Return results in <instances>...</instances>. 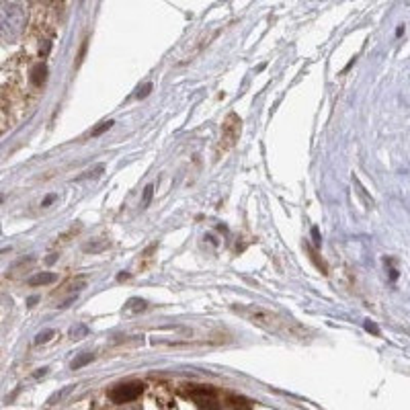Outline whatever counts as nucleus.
<instances>
[{
  "mask_svg": "<svg viewBox=\"0 0 410 410\" xmlns=\"http://www.w3.org/2000/svg\"><path fill=\"white\" fill-rule=\"evenodd\" d=\"M2 253H6V251H0V254H2Z\"/></svg>",
  "mask_w": 410,
  "mask_h": 410,
  "instance_id": "nucleus-16",
  "label": "nucleus"
},
{
  "mask_svg": "<svg viewBox=\"0 0 410 410\" xmlns=\"http://www.w3.org/2000/svg\"><path fill=\"white\" fill-rule=\"evenodd\" d=\"M232 310L242 316L244 320H248L251 324L263 328V331H269V332H277V334H285V336H297L302 338V328H299L293 320L289 318H283L271 310H265V308H258V306H253V304H246V306H232Z\"/></svg>",
  "mask_w": 410,
  "mask_h": 410,
  "instance_id": "nucleus-1",
  "label": "nucleus"
},
{
  "mask_svg": "<svg viewBox=\"0 0 410 410\" xmlns=\"http://www.w3.org/2000/svg\"><path fill=\"white\" fill-rule=\"evenodd\" d=\"M91 361H93V355H91V353H82V355H78L72 363H70V367H72V369H80V367L88 365Z\"/></svg>",
  "mask_w": 410,
  "mask_h": 410,
  "instance_id": "nucleus-6",
  "label": "nucleus"
},
{
  "mask_svg": "<svg viewBox=\"0 0 410 410\" xmlns=\"http://www.w3.org/2000/svg\"><path fill=\"white\" fill-rule=\"evenodd\" d=\"M35 302H37V297H31V299H29V308H33V306H35Z\"/></svg>",
  "mask_w": 410,
  "mask_h": 410,
  "instance_id": "nucleus-15",
  "label": "nucleus"
},
{
  "mask_svg": "<svg viewBox=\"0 0 410 410\" xmlns=\"http://www.w3.org/2000/svg\"><path fill=\"white\" fill-rule=\"evenodd\" d=\"M45 78H47V68L45 64H37L33 70H31V82L35 86H41L45 82Z\"/></svg>",
  "mask_w": 410,
  "mask_h": 410,
  "instance_id": "nucleus-5",
  "label": "nucleus"
},
{
  "mask_svg": "<svg viewBox=\"0 0 410 410\" xmlns=\"http://www.w3.org/2000/svg\"><path fill=\"white\" fill-rule=\"evenodd\" d=\"M152 88H154L152 84H146V86L142 88V93H137V98H144V97H148L150 93H152Z\"/></svg>",
  "mask_w": 410,
  "mask_h": 410,
  "instance_id": "nucleus-10",
  "label": "nucleus"
},
{
  "mask_svg": "<svg viewBox=\"0 0 410 410\" xmlns=\"http://www.w3.org/2000/svg\"><path fill=\"white\" fill-rule=\"evenodd\" d=\"M144 392V384L139 382H127V384H119L111 390V400L115 404H127V402H134L136 398H139V394Z\"/></svg>",
  "mask_w": 410,
  "mask_h": 410,
  "instance_id": "nucleus-3",
  "label": "nucleus"
},
{
  "mask_svg": "<svg viewBox=\"0 0 410 410\" xmlns=\"http://www.w3.org/2000/svg\"><path fill=\"white\" fill-rule=\"evenodd\" d=\"M54 331H45V332H39L37 336H35V345H41V343H47V341H52L54 338Z\"/></svg>",
  "mask_w": 410,
  "mask_h": 410,
  "instance_id": "nucleus-9",
  "label": "nucleus"
},
{
  "mask_svg": "<svg viewBox=\"0 0 410 410\" xmlns=\"http://www.w3.org/2000/svg\"><path fill=\"white\" fill-rule=\"evenodd\" d=\"M365 331H369V332H373L375 336L379 334V331H377V326H375L373 322H369V320H367V322H365Z\"/></svg>",
  "mask_w": 410,
  "mask_h": 410,
  "instance_id": "nucleus-12",
  "label": "nucleus"
},
{
  "mask_svg": "<svg viewBox=\"0 0 410 410\" xmlns=\"http://www.w3.org/2000/svg\"><path fill=\"white\" fill-rule=\"evenodd\" d=\"M240 132H242V119L236 113H228L224 123H222V134H219V142L215 146V158L226 156L230 150L238 144Z\"/></svg>",
  "mask_w": 410,
  "mask_h": 410,
  "instance_id": "nucleus-2",
  "label": "nucleus"
},
{
  "mask_svg": "<svg viewBox=\"0 0 410 410\" xmlns=\"http://www.w3.org/2000/svg\"><path fill=\"white\" fill-rule=\"evenodd\" d=\"M312 240H314L316 246L322 244V238H320V234H318V228H312Z\"/></svg>",
  "mask_w": 410,
  "mask_h": 410,
  "instance_id": "nucleus-11",
  "label": "nucleus"
},
{
  "mask_svg": "<svg viewBox=\"0 0 410 410\" xmlns=\"http://www.w3.org/2000/svg\"><path fill=\"white\" fill-rule=\"evenodd\" d=\"M52 201H56V195H47V197L43 199V203H41V205H43V207H47V205L52 203Z\"/></svg>",
  "mask_w": 410,
  "mask_h": 410,
  "instance_id": "nucleus-13",
  "label": "nucleus"
},
{
  "mask_svg": "<svg viewBox=\"0 0 410 410\" xmlns=\"http://www.w3.org/2000/svg\"><path fill=\"white\" fill-rule=\"evenodd\" d=\"M113 127V121H103L101 125H97L93 132H91V137H98V136H103L105 132H109V129Z\"/></svg>",
  "mask_w": 410,
  "mask_h": 410,
  "instance_id": "nucleus-7",
  "label": "nucleus"
},
{
  "mask_svg": "<svg viewBox=\"0 0 410 410\" xmlns=\"http://www.w3.org/2000/svg\"><path fill=\"white\" fill-rule=\"evenodd\" d=\"M58 281V275L56 273H37L33 275L31 279H29V285L31 287H39V285H49V283H54Z\"/></svg>",
  "mask_w": 410,
  "mask_h": 410,
  "instance_id": "nucleus-4",
  "label": "nucleus"
},
{
  "mask_svg": "<svg viewBox=\"0 0 410 410\" xmlns=\"http://www.w3.org/2000/svg\"><path fill=\"white\" fill-rule=\"evenodd\" d=\"M152 195H154V185H146L144 187V195H142V207H148L150 201H152Z\"/></svg>",
  "mask_w": 410,
  "mask_h": 410,
  "instance_id": "nucleus-8",
  "label": "nucleus"
},
{
  "mask_svg": "<svg viewBox=\"0 0 410 410\" xmlns=\"http://www.w3.org/2000/svg\"><path fill=\"white\" fill-rule=\"evenodd\" d=\"M129 277H132L129 273H119V275H117V281H127Z\"/></svg>",
  "mask_w": 410,
  "mask_h": 410,
  "instance_id": "nucleus-14",
  "label": "nucleus"
}]
</instances>
